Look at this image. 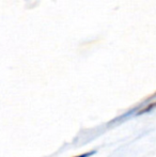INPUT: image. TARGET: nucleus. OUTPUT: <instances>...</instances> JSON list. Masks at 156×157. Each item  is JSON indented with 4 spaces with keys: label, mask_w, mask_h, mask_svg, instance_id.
<instances>
[{
    "label": "nucleus",
    "mask_w": 156,
    "mask_h": 157,
    "mask_svg": "<svg viewBox=\"0 0 156 157\" xmlns=\"http://www.w3.org/2000/svg\"><path fill=\"white\" fill-rule=\"evenodd\" d=\"M95 153V152H90V153H86V154H83V155H79V156H76V157H88V156H91V155H93V154Z\"/></svg>",
    "instance_id": "f257e3e1"
}]
</instances>
